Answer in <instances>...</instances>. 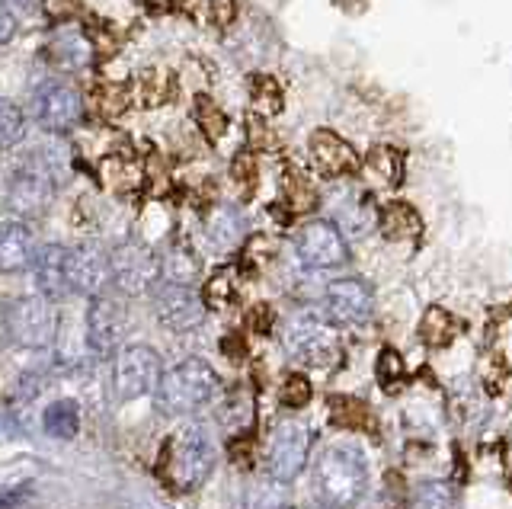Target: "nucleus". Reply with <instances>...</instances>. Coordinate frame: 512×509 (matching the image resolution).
Wrapping results in <instances>:
<instances>
[{"mask_svg": "<svg viewBox=\"0 0 512 509\" xmlns=\"http://www.w3.org/2000/svg\"><path fill=\"white\" fill-rule=\"evenodd\" d=\"M205 17L215 29H231L240 20V0H208Z\"/></svg>", "mask_w": 512, "mask_h": 509, "instance_id": "32", "label": "nucleus"}, {"mask_svg": "<svg viewBox=\"0 0 512 509\" xmlns=\"http://www.w3.org/2000/svg\"><path fill=\"white\" fill-rule=\"evenodd\" d=\"M26 135V116L23 109L13 100L0 97V151H10L13 145H20Z\"/></svg>", "mask_w": 512, "mask_h": 509, "instance_id": "29", "label": "nucleus"}, {"mask_svg": "<svg viewBox=\"0 0 512 509\" xmlns=\"http://www.w3.org/2000/svg\"><path fill=\"white\" fill-rule=\"evenodd\" d=\"M58 183H61V167L52 164V157L42 161V154H32L29 161L10 177L7 199H4L7 212L20 221L42 218L55 199Z\"/></svg>", "mask_w": 512, "mask_h": 509, "instance_id": "6", "label": "nucleus"}, {"mask_svg": "<svg viewBox=\"0 0 512 509\" xmlns=\"http://www.w3.org/2000/svg\"><path fill=\"white\" fill-rule=\"evenodd\" d=\"M314 433L308 423L301 420H282L272 426L266 442V474L279 477V481L292 484L311 465Z\"/></svg>", "mask_w": 512, "mask_h": 509, "instance_id": "9", "label": "nucleus"}, {"mask_svg": "<svg viewBox=\"0 0 512 509\" xmlns=\"http://www.w3.org/2000/svg\"><path fill=\"white\" fill-rule=\"evenodd\" d=\"M324 314L336 327H365L372 324L378 298L375 285L362 276H336L324 285Z\"/></svg>", "mask_w": 512, "mask_h": 509, "instance_id": "11", "label": "nucleus"}, {"mask_svg": "<svg viewBox=\"0 0 512 509\" xmlns=\"http://www.w3.org/2000/svg\"><path fill=\"white\" fill-rule=\"evenodd\" d=\"M36 257V237L26 221H0V273H23L26 266H36Z\"/></svg>", "mask_w": 512, "mask_h": 509, "instance_id": "20", "label": "nucleus"}, {"mask_svg": "<svg viewBox=\"0 0 512 509\" xmlns=\"http://www.w3.org/2000/svg\"><path fill=\"white\" fill-rule=\"evenodd\" d=\"M199 276H202V263L189 244H170L160 253V282L196 285Z\"/></svg>", "mask_w": 512, "mask_h": 509, "instance_id": "25", "label": "nucleus"}, {"mask_svg": "<svg viewBox=\"0 0 512 509\" xmlns=\"http://www.w3.org/2000/svg\"><path fill=\"white\" fill-rule=\"evenodd\" d=\"M372 487V461L359 442L336 439L314 455L311 497L324 509H356Z\"/></svg>", "mask_w": 512, "mask_h": 509, "instance_id": "1", "label": "nucleus"}, {"mask_svg": "<svg viewBox=\"0 0 512 509\" xmlns=\"http://www.w3.org/2000/svg\"><path fill=\"white\" fill-rule=\"evenodd\" d=\"M244 509H292V484L272 474L253 477L244 490Z\"/></svg>", "mask_w": 512, "mask_h": 509, "instance_id": "26", "label": "nucleus"}, {"mask_svg": "<svg viewBox=\"0 0 512 509\" xmlns=\"http://www.w3.org/2000/svg\"><path fill=\"white\" fill-rule=\"evenodd\" d=\"M292 509H324V506H317V503H311V506H292Z\"/></svg>", "mask_w": 512, "mask_h": 509, "instance_id": "38", "label": "nucleus"}, {"mask_svg": "<svg viewBox=\"0 0 512 509\" xmlns=\"http://www.w3.org/2000/svg\"><path fill=\"white\" fill-rule=\"evenodd\" d=\"M36 285L48 301H64L71 292L68 282V247L48 244L36 257Z\"/></svg>", "mask_w": 512, "mask_h": 509, "instance_id": "22", "label": "nucleus"}, {"mask_svg": "<svg viewBox=\"0 0 512 509\" xmlns=\"http://www.w3.org/2000/svg\"><path fill=\"white\" fill-rule=\"evenodd\" d=\"M205 241L218 253H234L250 241V218L237 202H215L202 221Z\"/></svg>", "mask_w": 512, "mask_h": 509, "instance_id": "18", "label": "nucleus"}, {"mask_svg": "<svg viewBox=\"0 0 512 509\" xmlns=\"http://www.w3.org/2000/svg\"><path fill=\"white\" fill-rule=\"evenodd\" d=\"M29 109H32V119L52 135H68L77 129V122L84 119V100H80L77 87L64 81H42L32 90Z\"/></svg>", "mask_w": 512, "mask_h": 509, "instance_id": "13", "label": "nucleus"}, {"mask_svg": "<svg viewBox=\"0 0 512 509\" xmlns=\"http://www.w3.org/2000/svg\"><path fill=\"white\" fill-rule=\"evenodd\" d=\"M23 490H0V509H20Z\"/></svg>", "mask_w": 512, "mask_h": 509, "instance_id": "36", "label": "nucleus"}, {"mask_svg": "<svg viewBox=\"0 0 512 509\" xmlns=\"http://www.w3.org/2000/svg\"><path fill=\"white\" fill-rule=\"evenodd\" d=\"M112 289L119 295H151L160 285V253L141 241H122L109 250Z\"/></svg>", "mask_w": 512, "mask_h": 509, "instance_id": "10", "label": "nucleus"}, {"mask_svg": "<svg viewBox=\"0 0 512 509\" xmlns=\"http://www.w3.org/2000/svg\"><path fill=\"white\" fill-rule=\"evenodd\" d=\"M308 167L324 180H352L362 170V154L343 132L317 125L308 135Z\"/></svg>", "mask_w": 512, "mask_h": 509, "instance_id": "12", "label": "nucleus"}, {"mask_svg": "<svg viewBox=\"0 0 512 509\" xmlns=\"http://www.w3.org/2000/svg\"><path fill=\"white\" fill-rule=\"evenodd\" d=\"M247 100H250L253 116L272 122L276 116L285 113V84L269 71H250L247 74Z\"/></svg>", "mask_w": 512, "mask_h": 509, "instance_id": "23", "label": "nucleus"}, {"mask_svg": "<svg viewBox=\"0 0 512 509\" xmlns=\"http://www.w3.org/2000/svg\"><path fill=\"white\" fill-rule=\"evenodd\" d=\"M282 349L304 369H330L343 356V337L324 308H298L282 321Z\"/></svg>", "mask_w": 512, "mask_h": 509, "instance_id": "3", "label": "nucleus"}, {"mask_svg": "<svg viewBox=\"0 0 512 509\" xmlns=\"http://www.w3.org/2000/svg\"><path fill=\"white\" fill-rule=\"evenodd\" d=\"M455 330H458L455 317L448 314L445 308H429V311L423 314L420 333H423V340H426V343H432V346H442V343H448V340L455 337Z\"/></svg>", "mask_w": 512, "mask_h": 509, "instance_id": "30", "label": "nucleus"}, {"mask_svg": "<svg viewBox=\"0 0 512 509\" xmlns=\"http://www.w3.org/2000/svg\"><path fill=\"white\" fill-rule=\"evenodd\" d=\"M292 257L311 276L340 273L352 263V247L330 218H304L292 237Z\"/></svg>", "mask_w": 512, "mask_h": 509, "instance_id": "5", "label": "nucleus"}, {"mask_svg": "<svg viewBox=\"0 0 512 509\" xmlns=\"http://www.w3.org/2000/svg\"><path fill=\"white\" fill-rule=\"evenodd\" d=\"M218 394H221V378L212 369V362L189 356L164 372L154 391V407L170 420H186L196 417L208 404H215Z\"/></svg>", "mask_w": 512, "mask_h": 509, "instance_id": "2", "label": "nucleus"}, {"mask_svg": "<svg viewBox=\"0 0 512 509\" xmlns=\"http://www.w3.org/2000/svg\"><path fill=\"white\" fill-rule=\"evenodd\" d=\"M58 314L55 301L39 298H16L13 301V343L26 349H48L55 343Z\"/></svg>", "mask_w": 512, "mask_h": 509, "instance_id": "16", "label": "nucleus"}, {"mask_svg": "<svg viewBox=\"0 0 512 509\" xmlns=\"http://www.w3.org/2000/svg\"><path fill=\"white\" fill-rule=\"evenodd\" d=\"M13 4H20V7H32L36 0H13Z\"/></svg>", "mask_w": 512, "mask_h": 509, "instance_id": "37", "label": "nucleus"}, {"mask_svg": "<svg viewBox=\"0 0 512 509\" xmlns=\"http://www.w3.org/2000/svg\"><path fill=\"white\" fill-rule=\"evenodd\" d=\"M192 119H196L199 132L205 138H212V141H221L224 135L231 132V116L224 113V109L212 97H205V93H199L196 103H192Z\"/></svg>", "mask_w": 512, "mask_h": 509, "instance_id": "28", "label": "nucleus"}, {"mask_svg": "<svg viewBox=\"0 0 512 509\" xmlns=\"http://www.w3.org/2000/svg\"><path fill=\"white\" fill-rule=\"evenodd\" d=\"M16 36V17L7 4H0V45H7Z\"/></svg>", "mask_w": 512, "mask_h": 509, "instance_id": "35", "label": "nucleus"}, {"mask_svg": "<svg viewBox=\"0 0 512 509\" xmlns=\"http://www.w3.org/2000/svg\"><path fill=\"white\" fill-rule=\"evenodd\" d=\"M324 212H327L324 218H330L352 244V241H365L368 234L378 231L381 205L375 202L372 189L356 186L352 180H333V186L324 196Z\"/></svg>", "mask_w": 512, "mask_h": 509, "instance_id": "8", "label": "nucleus"}, {"mask_svg": "<svg viewBox=\"0 0 512 509\" xmlns=\"http://www.w3.org/2000/svg\"><path fill=\"white\" fill-rule=\"evenodd\" d=\"M160 378H164V362L148 343H125L119 353L109 356V388L119 404L157 391Z\"/></svg>", "mask_w": 512, "mask_h": 509, "instance_id": "7", "label": "nucleus"}, {"mask_svg": "<svg viewBox=\"0 0 512 509\" xmlns=\"http://www.w3.org/2000/svg\"><path fill=\"white\" fill-rule=\"evenodd\" d=\"M407 509H461V493L445 477H423L410 487Z\"/></svg>", "mask_w": 512, "mask_h": 509, "instance_id": "24", "label": "nucleus"}, {"mask_svg": "<svg viewBox=\"0 0 512 509\" xmlns=\"http://www.w3.org/2000/svg\"><path fill=\"white\" fill-rule=\"evenodd\" d=\"M218 465V449L212 433L202 423H183L167 442L164 474L173 490L192 493L199 490Z\"/></svg>", "mask_w": 512, "mask_h": 509, "instance_id": "4", "label": "nucleus"}, {"mask_svg": "<svg viewBox=\"0 0 512 509\" xmlns=\"http://www.w3.org/2000/svg\"><path fill=\"white\" fill-rule=\"evenodd\" d=\"M128 337V311L116 295H96L87 308V343L93 353L112 356L125 346Z\"/></svg>", "mask_w": 512, "mask_h": 509, "instance_id": "15", "label": "nucleus"}, {"mask_svg": "<svg viewBox=\"0 0 512 509\" xmlns=\"http://www.w3.org/2000/svg\"><path fill=\"white\" fill-rule=\"evenodd\" d=\"M362 173L368 180V189H397L407 180V154L394 141H378L362 157Z\"/></svg>", "mask_w": 512, "mask_h": 509, "instance_id": "19", "label": "nucleus"}, {"mask_svg": "<svg viewBox=\"0 0 512 509\" xmlns=\"http://www.w3.org/2000/svg\"><path fill=\"white\" fill-rule=\"evenodd\" d=\"M378 231L388 244H410L423 234V215L407 199H388L381 202Z\"/></svg>", "mask_w": 512, "mask_h": 509, "instance_id": "21", "label": "nucleus"}, {"mask_svg": "<svg viewBox=\"0 0 512 509\" xmlns=\"http://www.w3.org/2000/svg\"><path fill=\"white\" fill-rule=\"evenodd\" d=\"M13 343V301L0 295V349Z\"/></svg>", "mask_w": 512, "mask_h": 509, "instance_id": "33", "label": "nucleus"}, {"mask_svg": "<svg viewBox=\"0 0 512 509\" xmlns=\"http://www.w3.org/2000/svg\"><path fill=\"white\" fill-rule=\"evenodd\" d=\"M42 423H45V433L48 436H58V439H74L77 429H80V407L71 397H58L45 407L42 413Z\"/></svg>", "mask_w": 512, "mask_h": 509, "instance_id": "27", "label": "nucleus"}, {"mask_svg": "<svg viewBox=\"0 0 512 509\" xmlns=\"http://www.w3.org/2000/svg\"><path fill=\"white\" fill-rule=\"evenodd\" d=\"M333 7L343 13V17H365L368 10H372V4H368V0H333Z\"/></svg>", "mask_w": 512, "mask_h": 509, "instance_id": "34", "label": "nucleus"}, {"mask_svg": "<svg viewBox=\"0 0 512 509\" xmlns=\"http://www.w3.org/2000/svg\"><path fill=\"white\" fill-rule=\"evenodd\" d=\"M311 397H314V388H311L308 375H288V378H285V385H282V404H285L288 410L308 407V404H311Z\"/></svg>", "mask_w": 512, "mask_h": 509, "instance_id": "31", "label": "nucleus"}, {"mask_svg": "<svg viewBox=\"0 0 512 509\" xmlns=\"http://www.w3.org/2000/svg\"><path fill=\"white\" fill-rule=\"evenodd\" d=\"M151 308L157 321L173 333L196 330L205 321V298L192 285L160 282L151 292Z\"/></svg>", "mask_w": 512, "mask_h": 509, "instance_id": "14", "label": "nucleus"}, {"mask_svg": "<svg viewBox=\"0 0 512 509\" xmlns=\"http://www.w3.org/2000/svg\"><path fill=\"white\" fill-rule=\"evenodd\" d=\"M68 282L74 295H106L112 285V266H109V250L96 244H77L68 247Z\"/></svg>", "mask_w": 512, "mask_h": 509, "instance_id": "17", "label": "nucleus"}]
</instances>
